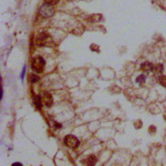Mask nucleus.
<instances>
[{
  "instance_id": "1",
  "label": "nucleus",
  "mask_w": 166,
  "mask_h": 166,
  "mask_svg": "<svg viewBox=\"0 0 166 166\" xmlns=\"http://www.w3.org/2000/svg\"><path fill=\"white\" fill-rule=\"evenodd\" d=\"M46 65V61L41 56L37 55L34 56L31 63V67L33 71L37 73H41L43 72Z\"/></svg>"
},
{
  "instance_id": "2",
  "label": "nucleus",
  "mask_w": 166,
  "mask_h": 166,
  "mask_svg": "<svg viewBox=\"0 0 166 166\" xmlns=\"http://www.w3.org/2000/svg\"><path fill=\"white\" fill-rule=\"evenodd\" d=\"M53 40L48 33L42 32L37 38V44L40 47H51Z\"/></svg>"
},
{
  "instance_id": "3",
  "label": "nucleus",
  "mask_w": 166,
  "mask_h": 166,
  "mask_svg": "<svg viewBox=\"0 0 166 166\" xmlns=\"http://www.w3.org/2000/svg\"><path fill=\"white\" fill-rule=\"evenodd\" d=\"M55 12L54 8L52 5L45 3L40 8V13L43 17H50L53 16Z\"/></svg>"
},
{
  "instance_id": "4",
  "label": "nucleus",
  "mask_w": 166,
  "mask_h": 166,
  "mask_svg": "<svg viewBox=\"0 0 166 166\" xmlns=\"http://www.w3.org/2000/svg\"><path fill=\"white\" fill-rule=\"evenodd\" d=\"M64 143L67 147L72 148V149L77 148L80 144V142L78 138L73 135H68L66 136L64 138Z\"/></svg>"
},
{
  "instance_id": "5",
  "label": "nucleus",
  "mask_w": 166,
  "mask_h": 166,
  "mask_svg": "<svg viewBox=\"0 0 166 166\" xmlns=\"http://www.w3.org/2000/svg\"><path fill=\"white\" fill-rule=\"evenodd\" d=\"M42 100L47 107H51L52 105H53V97H52L51 94H49V92L43 93L42 97Z\"/></svg>"
},
{
  "instance_id": "6",
  "label": "nucleus",
  "mask_w": 166,
  "mask_h": 166,
  "mask_svg": "<svg viewBox=\"0 0 166 166\" xmlns=\"http://www.w3.org/2000/svg\"><path fill=\"white\" fill-rule=\"evenodd\" d=\"M98 159L96 158V156L95 155H90L88 158L83 160V164L85 165H94L95 164L97 163Z\"/></svg>"
},
{
  "instance_id": "7",
  "label": "nucleus",
  "mask_w": 166,
  "mask_h": 166,
  "mask_svg": "<svg viewBox=\"0 0 166 166\" xmlns=\"http://www.w3.org/2000/svg\"><path fill=\"white\" fill-rule=\"evenodd\" d=\"M33 101L36 109L37 110H41L42 107V100L40 96H35V97H34L33 98Z\"/></svg>"
},
{
  "instance_id": "8",
  "label": "nucleus",
  "mask_w": 166,
  "mask_h": 166,
  "mask_svg": "<svg viewBox=\"0 0 166 166\" xmlns=\"http://www.w3.org/2000/svg\"><path fill=\"white\" fill-rule=\"evenodd\" d=\"M141 69L142 71L145 72H148V71H151L154 69L153 65L149 63V62H145L141 65Z\"/></svg>"
},
{
  "instance_id": "9",
  "label": "nucleus",
  "mask_w": 166,
  "mask_h": 166,
  "mask_svg": "<svg viewBox=\"0 0 166 166\" xmlns=\"http://www.w3.org/2000/svg\"><path fill=\"white\" fill-rule=\"evenodd\" d=\"M40 80V78L38 76L34 74H32L30 75L29 76V81L31 83H37V82H38Z\"/></svg>"
},
{
  "instance_id": "10",
  "label": "nucleus",
  "mask_w": 166,
  "mask_h": 166,
  "mask_svg": "<svg viewBox=\"0 0 166 166\" xmlns=\"http://www.w3.org/2000/svg\"><path fill=\"white\" fill-rule=\"evenodd\" d=\"M145 80L146 78L143 75H140L136 78V82L138 83H143L145 82Z\"/></svg>"
},
{
  "instance_id": "11",
  "label": "nucleus",
  "mask_w": 166,
  "mask_h": 166,
  "mask_svg": "<svg viewBox=\"0 0 166 166\" xmlns=\"http://www.w3.org/2000/svg\"><path fill=\"white\" fill-rule=\"evenodd\" d=\"M159 82L162 85L166 87V76H162L159 77Z\"/></svg>"
},
{
  "instance_id": "12",
  "label": "nucleus",
  "mask_w": 166,
  "mask_h": 166,
  "mask_svg": "<svg viewBox=\"0 0 166 166\" xmlns=\"http://www.w3.org/2000/svg\"><path fill=\"white\" fill-rule=\"evenodd\" d=\"M44 1L47 3L54 5H56L59 2V0H44Z\"/></svg>"
},
{
  "instance_id": "13",
  "label": "nucleus",
  "mask_w": 166,
  "mask_h": 166,
  "mask_svg": "<svg viewBox=\"0 0 166 166\" xmlns=\"http://www.w3.org/2000/svg\"><path fill=\"white\" fill-rule=\"evenodd\" d=\"M26 65H25L23 68V70H22V72L21 73V79L22 80V82H23V79H24V77H25V72H26Z\"/></svg>"
},
{
  "instance_id": "14",
  "label": "nucleus",
  "mask_w": 166,
  "mask_h": 166,
  "mask_svg": "<svg viewBox=\"0 0 166 166\" xmlns=\"http://www.w3.org/2000/svg\"><path fill=\"white\" fill-rule=\"evenodd\" d=\"M13 165H22V164L21 163H19V162H15L14 164H13Z\"/></svg>"
}]
</instances>
